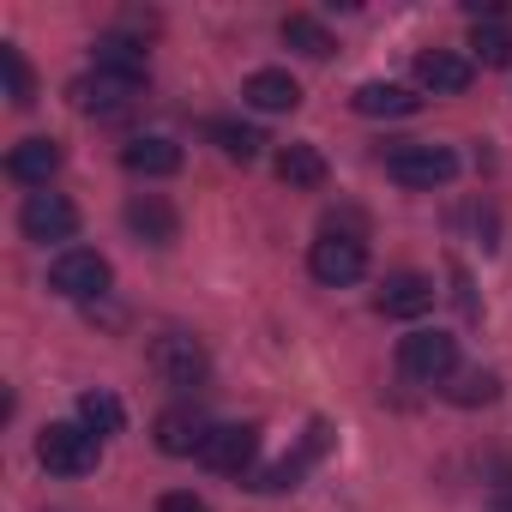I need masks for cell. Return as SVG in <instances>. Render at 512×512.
Instances as JSON below:
<instances>
[{
	"instance_id": "1",
	"label": "cell",
	"mask_w": 512,
	"mask_h": 512,
	"mask_svg": "<svg viewBox=\"0 0 512 512\" xmlns=\"http://www.w3.org/2000/svg\"><path fill=\"white\" fill-rule=\"evenodd\" d=\"M380 163L398 187H446L458 175V157L446 145H428V139H398L392 151H380Z\"/></svg>"
},
{
	"instance_id": "2",
	"label": "cell",
	"mask_w": 512,
	"mask_h": 512,
	"mask_svg": "<svg viewBox=\"0 0 512 512\" xmlns=\"http://www.w3.org/2000/svg\"><path fill=\"white\" fill-rule=\"evenodd\" d=\"M398 374L416 380V386H446L458 374V338L452 332H410L398 338Z\"/></svg>"
},
{
	"instance_id": "3",
	"label": "cell",
	"mask_w": 512,
	"mask_h": 512,
	"mask_svg": "<svg viewBox=\"0 0 512 512\" xmlns=\"http://www.w3.org/2000/svg\"><path fill=\"white\" fill-rule=\"evenodd\" d=\"M97 434L85 428V422H49L43 434H37V464L49 470V476H91L97 470Z\"/></svg>"
},
{
	"instance_id": "4",
	"label": "cell",
	"mask_w": 512,
	"mask_h": 512,
	"mask_svg": "<svg viewBox=\"0 0 512 512\" xmlns=\"http://www.w3.org/2000/svg\"><path fill=\"white\" fill-rule=\"evenodd\" d=\"M109 260L97 247H61L55 253V266H49V284H55V296H67V302H97L103 290H109Z\"/></svg>"
},
{
	"instance_id": "5",
	"label": "cell",
	"mask_w": 512,
	"mask_h": 512,
	"mask_svg": "<svg viewBox=\"0 0 512 512\" xmlns=\"http://www.w3.org/2000/svg\"><path fill=\"white\" fill-rule=\"evenodd\" d=\"M151 368H157V380H163V386L193 392V386H205L211 356H205V344H199L193 332H163V338L151 344Z\"/></svg>"
},
{
	"instance_id": "6",
	"label": "cell",
	"mask_w": 512,
	"mask_h": 512,
	"mask_svg": "<svg viewBox=\"0 0 512 512\" xmlns=\"http://www.w3.org/2000/svg\"><path fill=\"white\" fill-rule=\"evenodd\" d=\"M308 272H314L320 284H332V290L356 284V278L368 272V241H362V235H344V229H326V235L308 247Z\"/></svg>"
},
{
	"instance_id": "7",
	"label": "cell",
	"mask_w": 512,
	"mask_h": 512,
	"mask_svg": "<svg viewBox=\"0 0 512 512\" xmlns=\"http://www.w3.org/2000/svg\"><path fill=\"white\" fill-rule=\"evenodd\" d=\"M19 229L31 235V241H73V229H79V211H73V199L67 193H25V205H19Z\"/></svg>"
},
{
	"instance_id": "8",
	"label": "cell",
	"mask_w": 512,
	"mask_h": 512,
	"mask_svg": "<svg viewBox=\"0 0 512 512\" xmlns=\"http://www.w3.org/2000/svg\"><path fill=\"white\" fill-rule=\"evenodd\" d=\"M253 452H260V428H247V422H211V434L199 446V464L235 476V470L253 464Z\"/></svg>"
},
{
	"instance_id": "9",
	"label": "cell",
	"mask_w": 512,
	"mask_h": 512,
	"mask_svg": "<svg viewBox=\"0 0 512 512\" xmlns=\"http://www.w3.org/2000/svg\"><path fill=\"white\" fill-rule=\"evenodd\" d=\"M139 91H145V79H121V73H91V79H79V85H73V103H79L85 115H127Z\"/></svg>"
},
{
	"instance_id": "10",
	"label": "cell",
	"mask_w": 512,
	"mask_h": 512,
	"mask_svg": "<svg viewBox=\"0 0 512 512\" xmlns=\"http://www.w3.org/2000/svg\"><path fill=\"white\" fill-rule=\"evenodd\" d=\"M374 308H380L386 320H422V314L434 308V278H422V272H392V278L380 284Z\"/></svg>"
},
{
	"instance_id": "11",
	"label": "cell",
	"mask_w": 512,
	"mask_h": 512,
	"mask_svg": "<svg viewBox=\"0 0 512 512\" xmlns=\"http://www.w3.org/2000/svg\"><path fill=\"white\" fill-rule=\"evenodd\" d=\"M151 434H157V452H169V458H199V446H205L211 422H205L199 410L175 404V410H163V416L151 422Z\"/></svg>"
},
{
	"instance_id": "12",
	"label": "cell",
	"mask_w": 512,
	"mask_h": 512,
	"mask_svg": "<svg viewBox=\"0 0 512 512\" xmlns=\"http://www.w3.org/2000/svg\"><path fill=\"white\" fill-rule=\"evenodd\" d=\"M470 79H476V67L452 49H422L416 55V85L434 91V97H458V91H470Z\"/></svg>"
},
{
	"instance_id": "13",
	"label": "cell",
	"mask_w": 512,
	"mask_h": 512,
	"mask_svg": "<svg viewBox=\"0 0 512 512\" xmlns=\"http://www.w3.org/2000/svg\"><path fill=\"white\" fill-rule=\"evenodd\" d=\"M127 229L145 235L151 247H169V241L181 235V217H175V205H169L163 193H133V199H127Z\"/></svg>"
},
{
	"instance_id": "14",
	"label": "cell",
	"mask_w": 512,
	"mask_h": 512,
	"mask_svg": "<svg viewBox=\"0 0 512 512\" xmlns=\"http://www.w3.org/2000/svg\"><path fill=\"white\" fill-rule=\"evenodd\" d=\"M61 169V145L55 139H19L13 151H7V175L19 181V187H49V175Z\"/></svg>"
},
{
	"instance_id": "15",
	"label": "cell",
	"mask_w": 512,
	"mask_h": 512,
	"mask_svg": "<svg viewBox=\"0 0 512 512\" xmlns=\"http://www.w3.org/2000/svg\"><path fill=\"white\" fill-rule=\"evenodd\" d=\"M241 97L260 109V115H290L296 103H302V85L290 79V73H278V67H266V73H253L247 85H241Z\"/></svg>"
},
{
	"instance_id": "16",
	"label": "cell",
	"mask_w": 512,
	"mask_h": 512,
	"mask_svg": "<svg viewBox=\"0 0 512 512\" xmlns=\"http://www.w3.org/2000/svg\"><path fill=\"white\" fill-rule=\"evenodd\" d=\"M121 163H127L133 175L163 181V175H175V169H181V145H175V139H163V133H145V139H133V145L121 151Z\"/></svg>"
},
{
	"instance_id": "17",
	"label": "cell",
	"mask_w": 512,
	"mask_h": 512,
	"mask_svg": "<svg viewBox=\"0 0 512 512\" xmlns=\"http://www.w3.org/2000/svg\"><path fill=\"white\" fill-rule=\"evenodd\" d=\"M320 446H326V428L314 422V428H308V446H302L296 458H278L272 470H260V476H253V488H266V494H284V488H302V470H308V464L320 458Z\"/></svg>"
},
{
	"instance_id": "18",
	"label": "cell",
	"mask_w": 512,
	"mask_h": 512,
	"mask_svg": "<svg viewBox=\"0 0 512 512\" xmlns=\"http://www.w3.org/2000/svg\"><path fill=\"white\" fill-rule=\"evenodd\" d=\"M356 109H362V115H386V121H398V115H416V109H422V97H410L404 85L368 79V85L356 91Z\"/></svg>"
},
{
	"instance_id": "19",
	"label": "cell",
	"mask_w": 512,
	"mask_h": 512,
	"mask_svg": "<svg viewBox=\"0 0 512 512\" xmlns=\"http://www.w3.org/2000/svg\"><path fill=\"white\" fill-rule=\"evenodd\" d=\"M278 181L284 187H320L326 181V157L314 145H284L278 151Z\"/></svg>"
},
{
	"instance_id": "20",
	"label": "cell",
	"mask_w": 512,
	"mask_h": 512,
	"mask_svg": "<svg viewBox=\"0 0 512 512\" xmlns=\"http://www.w3.org/2000/svg\"><path fill=\"white\" fill-rule=\"evenodd\" d=\"M284 43L296 49V55H308V61H326L338 43H332V31L320 25V19H308V13H290L284 19Z\"/></svg>"
},
{
	"instance_id": "21",
	"label": "cell",
	"mask_w": 512,
	"mask_h": 512,
	"mask_svg": "<svg viewBox=\"0 0 512 512\" xmlns=\"http://www.w3.org/2000/svg\"><path fill=\"white\" fill-rule=\"evenodd\" d=\"M79 422L103 440V434H121V428H127V410H121V398H115V392H103V386H97V392H85V398H79Z\"/></svg>"
},
{
	"instance_id": "22",
	"label": "cell",
	"mask_w": 512,
	"mask_h": 512,
	"mask_svg": "<svg viewBox=\"0 0 512 512\" xmlns=\"http://www.w3.org/2000/svg\"><path fill=\"white\" fill-rule=\"evenodd\" d=\"M97 73H121V79H145V49L127 37H97Z\"/></svg>"
},
{
	"instance_id": "23",
	"label": "cell",
	"mask_w": 512,
	"mask_h": 512,
	"mask_svg": "<svg viewBox=\"0 0 512 512\" xmlns=\"http://www.w3.org/2000/svg\"><path fill=\"white\" fill-rule=\"evenodd\" d=\"M446 398H452L458 410H476V404H494V398H500V374H488V368H470V374H452V380H446Z\"/></svg>"
},
{
	"instance_id": "24",
	"label": "cell",
	"mask_w": 512,
	"mask_h": 512,
	"mask_svg": "<svg viewBox=\"0 0 512 512\" xmlns=\"http://www.w3.org/2000/svg\"><path fill=\"white\" fill-rule=\"evenodd\" d=\"M211 139H217V151L223 157H235V163H253L260 157V127H241V121H211Z\"/></svg>"
},
{
	"instance_id": "25",
	"label": "cell",
	"mask_w": 512,
	"mask_h": 512,
	"mask_svg": "<svg viewBox=\"0 0 512 512\" xmlns=\"http://www.w3.org/2000/svg\"><path fill=\"white\" fill-rule=\"evenodd\" d=\"M0 73H7V103L13 109H31L37 97H31V67H25V55L13 49V43H0Z\"/></svg>"
},
{
	"instance_id": "26",
	"label": "cell",
	"mask_w": 512,
	"mask_h": 512,
	"mask_svg": "<svg viewBox=\"0 0 512 512\" xmlns=\"http://www.w3.org/2000/svg\"><path fill=\"white\" fill-rule=\"evenodd\" d=\"M488 67H512V37L506 31H476V43H470Z\"/></svg>"
},
{
	"instance_id": "27",
	"label": "cell",
	"mask_w": 512,
	"mask_h": 512,
	"mask_svg": "<svg viewBox=\"0 0 512 512\" xmlns=\"http://www.w3.org/2000/svg\"><path fill=\"white\" fill-rule=\"evenodd\" d=\"M157 512H211V506H205L199 494H187V488H175V494H163V500H157Z\"/></svg>"
},
{
	"instance_id": "28",
	"label": "cell",
	"mask_w": 512,
	"mask_h": 512,
	"mask_svg": "<svg viewBox=\"0 0 512 512\" xmlns=\"http://www.w3.org/2000/svg\"><path fill=\"white\" fill-rule=\"evenodd\" d=\"M494 512H512V488H500V494H494Z\"/></svg>"
}]
</instances>
